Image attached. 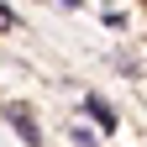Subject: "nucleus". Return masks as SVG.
<instances>
[{"mask_svg": "<svg viewBox=\"0 0 147 147\" xmlns=\"http://www.w3.org/2000/svg\"><path fill=\"white\" fill-rule=\"evenodd\" d=\"M0 116H5V121L16 126V137H21V142H32V147L42 142V126L32 121V110H26L21 100H5V105H0Z\"/></svg>", "mask_w": 147, "mask_h": 147, "instance_id": "1", "label": "nucleus"}, {"mask_svg": "<svg viewBox=\"0 0 147 147\" xmlns=\"http://www.w3.org/2000/svg\"><path fill=\"white\" fill-rule=\"evenodd\" d=\"M84 110L95 116V126H100V131H116V126H121V116H116V110H110L100 95H84Z\"/></svg>", "mask_w": 147, "mask_h": 147, "instance_id": "2", "label": "nucleus"}, {"mask_svg": "<svg viewBox=\"0 0 147 147\" xmlns=\"http://www.w3.org/2000/svg\"><path fill=\"white\" fill-rule=\"evenodd\" d=\"M5 26H16V16H11L5 5H0V32H5Z\"/></svg>", "mask_w": 147, "mask_h": 147, "instance_id": "3", "label": "nucleus"}, {"mask_svg": "<svg viewBox=\"0 0 147 147\" xmlns=\"http://www.w3.org/2000/svg\"><path fill=\"white\" fill-rule=\"evenodd\" d=\"M58 5H74V11H79V0H58Z\"/></svg>", "mask_w": 147, "mask_h": 147, "instance_id": "4", "label": "nucleus"}]
</instances>
